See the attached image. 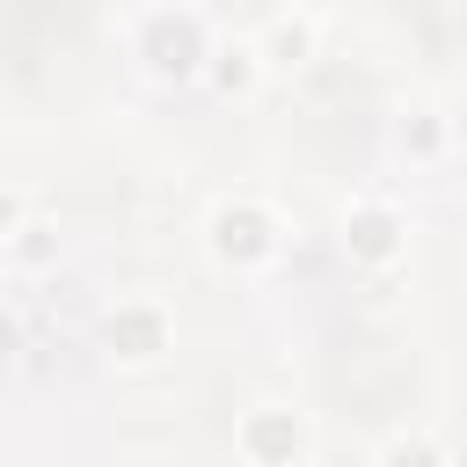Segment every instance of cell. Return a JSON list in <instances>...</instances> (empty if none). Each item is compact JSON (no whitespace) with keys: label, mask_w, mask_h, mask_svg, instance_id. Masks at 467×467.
Wrapping results in <instances>:
<instances>
[{"label":"cell","mask_w":467,"mask_h":467,"mask_svg":"<svg viewBox=\"0 0 467 467\" xmlns=\"http://www.w3.org/2000/svg\"><path fill=\"white\" fill-rule=\"evenodd\" d=\"M15 350H22V328H15V314H7V306H0V365H7V358H15Z\"/></svg>","instance_id":"9c48e42d"},{"label":"cell","mask_w":467,"mask_h":467,"mask_svg":"<svg viewBox=\"0 0 467 467\" xmlns=\"http://www.w3.org/2000/svg\"><path fill=\"white\" fill-rule=\"evenodd\" d=\"M102 336H109V358L153 365V358L175 343V321H168V306H153V299H124V306L102 321Z\"/></svg>","instance_id":"6da1fadb"},{"label":"cell","mask_w":467,"mask_h":467,"mask_svg":"<svg viewBox=\"0 0 467 467\" xmlns=\"http://www.w3.org/2000/svg\"><path fill=\"white\" fill-rule=\"evenodd\" d=\"M343 226H350L343 241H350V248H358L365 263H387V255L401 248V241H394V234H401V219H394V212H379V204H358V212H350Z\"/></svg>","instance_id":"277c9868"},{"label":"cell","mask_w":467,"mask_h":467,"mask_svg":"<svg viewBox=\"0 0 467 467\" xmlns=\"http://www.w3.org/2000/svg\"><path fill=\"white\" fill-rule=\"evenodd\" d=\"M255 58H263V66H277V73H285V66H306V58H314V22H306V15H299V22L285 15V22L255 44Z\"/></svg>","instance_id":"5b68a950"},{"label":"cell","mask_w":467,"mask_h":467,"mask_svg":"<svg viewBox=\"0 0 467 467\" xmlns=\"http://www.w3.org/2000/svg\"><path fill=\"white\" fill-rule=\"evenodd\" d=\"M387 467H438V452H431V445H409V438H401V445H387Z\"/></svg>","instance_id":"ba28073f"},{"label":"cell","mask_w":467,"mask_h":467,"mask_svg":"<svg viewBox=\"0 0 467 467\" xmlns=\"http://www.w3.org/2000/svg\"><path fill=\"white\" fill-rule=\"evenodd\" d=\"M204 58H219V66H212L219 95H248V88H255V73H263L255 44H219V51H204Z\"/></svg>","instance_id":"8992f818"},{"label":"cell","mask_w":467,"mask_h":467,"mask_svg":"<svg viewBox=\"0 0 467 467\" xmlns=\"http://www.w3.org/2000/svg\"><path fill=\"white\" fill-rule=\"evenodd\" d=\"M139 58H146L161 80H168V73L182 80V73H197V66H204V36H197V22H190V15H153V36L139 44Z\"/></svg>","instance_id":"7a4b0ae2"},{"label":"cell","mask_w":467,"mask_h":467,"mask_svg":"<svg viewBox=\"0 0 467 467\" xmlns=\"http://www.w3.org/2000/svg\"><path fill=\"white\" fill-rule=\"evenodd\" d=\"M299 445H306V431H299L285 409H255V416L241 423V452H248L255 467H292Z\"/></svg>","instance_id":"3957f363"},{"label":"cell","mask_w":467,"mask_h":467,"mask_svg":"<svg viewBox=\"0 0 467 467\" xmlns=\"http://www.w3.org/2000/svg\"><path fill=\"white\" fill-rule=\"evenodd\" d=\"M7 234H15V197L0 190V241H7Z\"/></svg>","instance_id":"30bf717a"},{"label":"cell","mask_w":467,"mask_h":467,"mask_svg":"<svg viewBox=\"0 0 467 467\" xmlns=\"http://www.w3.org/2000/svg\"><path fill=\"white\" fill-rule=\"evenodd\" d=\"M7 248H15L22 263H51V255H58V234H51L44 219H22V226L7 234Z\"/></svg>","instance_id":"52a82bcc"}]
</instances>
